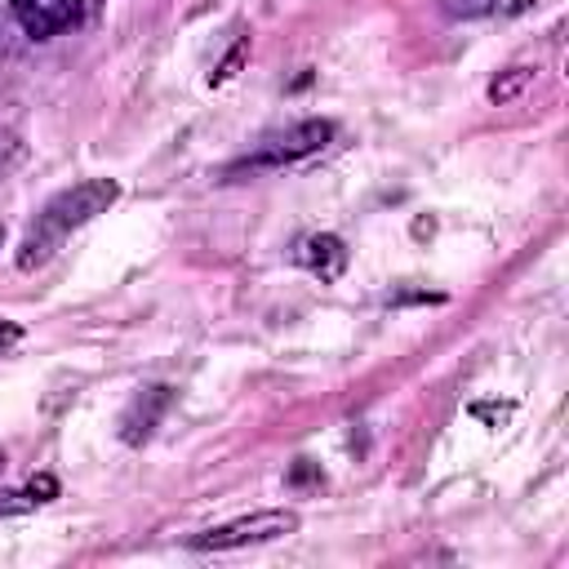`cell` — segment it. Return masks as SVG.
<instances>
[{"label":"cell","instance_id":"1","mask_svg":"<svg viewBox=\"0 0 569 569\" xmlns=\"http://www.w3.org/2000/svg\"><path fill=\"white\" fill-rule=\"evenodd\" d=\"M116 196H120V182H116V178H84V182L58 191V196L31 218V227H27L22 244H18V271L44 267V262L62 249V240H67L71 231H80L84 222H93L98 213H107V209L116 204Z\"/></svg>","mask_w":569,"mask_h":569},{"label":"cell","instance_id":"2","mask_svg":"<svg viewBox=\"0 0 569 569\" xmlns=\"http://www.w3.org/2000/svg\"><path fill=\"white\" fill-rule=\"evenodd\" d=\"M298 533V511L289 507H271V511H253L240 520H227L218 529H204L191 538L196 551H236V547H258V542H276Z\"/></svg>","mask_w":569,"mask_h":569},{"label":"cell","instance_id":"3","mask_svg":"<svg viewBox=\"0 0 569 569\" xmlns=\"http://www.w3.org/2000/svg\"><path fill=\"white\" fill-rule=\"evenodd\" d=\"M329 138H333V124H329V120H302V124H293V129H284V133H271V138H267L253 156H244L231 173H240V169H280V164L307 160V156H316Z\"/></svg>","mask_w":569,"mask_h":569},{"label":"cell","instance_id":"4","mask_svg":"<svg viewBox=\"0 0 569 569\" xmlns=\"http://www.w3.org/2000/svg\"><path fill=\"white\" fill-rule=\"evenodd\" d=\"M9 9L22 22V31L36 40H49L84 18V0H9Z\"/></svg>","mask_w":569,"mask_h":569},{"label":"cell","instance_id":"5","mask_svg":"<svg viewBox=\"0 0 569 569\" xmlns=\"http://www.w3.org/2000/svg\"><path fill=\"white\" fill-rule=\"evenodd\" d=\"M169 405H173V387H164V382L133 391V400H129L124 413H120V440H124V445L151 440V431L160 427V418L169 413Z\"/></svg>","mask_w":569,"mask_h":569},{"label":"cell","instance_id":"6","mask_svg":"<svg viewBox=\"0 0 569 569\" xmlns=\"http://www.w3.org/2000/svg\"><path fill=\"white\" fill-rule=\"evenodd\" d=\"M293 258H298V267H307V271L320 276V280H338V276L347 271V244H342L338 236H329V231L302 236L298 249H293Z\"/></svg>","mask_w":569,"mask_h":569},{"label":"cell","instance_id":"7","mask_svg":"<svg viewBox=\"0 0 569 569\" xmlns=\"http://www.w3.org/2000/svg\"><path fill=\"white\" fill-rule=\"evenodd\" d=\"M529 80H533V67H507V71L489 84V102H498V107H502V102H511Z\"/></svg>","mask_w":569,"mask_h":569},{"label":"cell","instance_id":"8","mask_svg":"<svg viewBox=\"0 0 569 569\" xmlns=\"http://www.w3.org/2000/svg\"><path fill=\"white\" fill-rule=\"evenodd\" d=\"M40 507V498L31 493V489H9V493H0V516H18V511H36Z\"/></svg>","mask_w":569,"mask_h":569},{"label":"cell","instance_id":"9","mask_svg":"<svg viewBox=\"0 0 569 569\" xmlns=\"http://www.w3.org/2000/svg\"><path fill=\"white\" fill-rule=\"evenodd\" d=\"M27 489H31V493H36L40 502H49V498H58V480H53L49 471H40V476H31V480H27Z\"/></svg>","mask_w":569,"mask_h":569},{"label":"cell","instance_id":"10","mask_svg":"<svg viewBox=\"0 0 569 569\" xmlns=\"http://www.w3.org/2000/svg\"><path fill=\"white\" fill-rule=\"evenodd\" d=\"M489 9H493L498 18H516V13H529V9H538V0H489Z\"/></svg>","mask_w":569,"mask_h":569},{"label":"cell","instance_id":"11","mask_svg":"<svg viewBox=\"0 0 569 569\" xmlns=\"http://www.w3.org/2000/svg\"><path fill=\"white\" fill-rule=\"evenodd\" d=\"M22 342V329L13 325V320H0V351H9V347H18Z\"/></svg>","mask_w":569,"mask_h":569},{"label":"cell","instance_id":"12","mask_svg":"<svg viewBox=\"0 0 569 569\" xmlns=\"http://www.w3.org/2000/svg\"><path fill=\"white\" fill-rule=\"evenodd\" d=\"M445 9L449 13H480V9H489L485 0H445Z\"/></svg>","mask_w":569,"mask_h":569},{"label":"cell","instance_id":"13","mask_svg":"<svg viewBox=\"0 0 569 569\" xmlns=\"http://www.w3.org/2000/svg\"><path fill=\"white\" fill-rule=\"evenodd\" d=\"M0 471H4V453H0Z\"/></svg>","mask_w":569,"mask_h":569},{"label":"cell","instance_id":"14","mask_svg":"<svg viewBox=\"0 0 569 569\" xmlns=\"http://www.w3.org/2000/svg\"><path fill=\"white\" fill-rule=\"evenodd\" d=\"M0 240H4V227H0Z\"/></svg>","mask_w":569,"mask_h":569}]
</instances>
